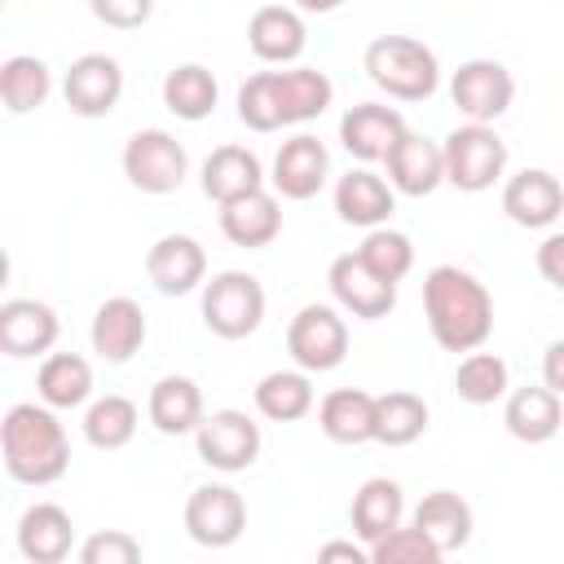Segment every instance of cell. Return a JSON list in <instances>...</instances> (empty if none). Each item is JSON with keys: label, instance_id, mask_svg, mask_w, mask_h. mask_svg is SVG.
<instances>
[{"label": "cell", "instance_id": "cell-1", "mask_svg": "<svg viewBox=\"0 0 564 564\" xmlns=\"http://www.w3.org/2000/svg\"><path fill=\"white\" fill-rule=\"evenodd\" d=\"M423 313L445 352H471L494 335V295L458 264H436L423 278Z\"/></svg>", "mask_w": 564, "mask_h": 564}, {"label": "cell", "instance_id": "cell-2", "mask_svg": "<svg viewBox=\"0 0 564 564\" xmlns=\"http://www.w3.org/2000/svg\"><path fill=\"white\" fill-rule=\"evenodd\" d=\"M330 101H335V84L313 66L260 70L238 88V119L251 132H278L326 115Z\"/></svg>", "mask_w": 564, "mask_h": 564}, {"label": "cell", "instance_id": "cell-3", "mask_svg": "<svg viewBox=\"0 0 564 564\" xmlns=\"http://www.w3.org/2000/svg\"><path fill=\"white\" fill-rule=\"evenodd\" d=\"M0 454H4V471L18 485H53L70 467L66 427L57 423L53 405H35V401H18L4 410Z\"/></svg>", "mask_w": 564, "mask_h": 564}, {"label": "cell", "instance_id": "cell-4", "mask_svg": "<svg viewBox=\"0 0 564 564\" xmlns=\"http://www.w3.org/2000/svg\"><path fill=\"white\" fill-rule=\"evenodd\" d=\"M370 84L397 101H427L441 84V62L436 53L414 40V35H379L366 44L361 57Z\"/></svg>", "mask_w": 564, "mask_h": 564}, {"label": "cell", "instance_id": "cell-5", "mask_svg": "<svg viewBox=\"0 0 564 564\" xmlns=\"http://www.w3.org/2000/svg\"><path fill=\"white\" fill-rule=\"evenodd\" d=\"M264 322V286L256 273L225 269L203 282V326L220 339H247Z\"/></svg>", "mask_w": 564, "mask_h": 564}, {"label": "cell", "instance_id": "cell-6", "mask_svg": "<svg viewBox=\"0 0 564 564\" xmlns=\"http://www.w3.org/2000/svg\"><path fill=\"white\" fill-rule=\"evenodd\" d=\"M441 150H445V181L463 194L489 189L507 167V141L494 132V123L467 119L441 141Z\"/></svg>", "mask_w": 564, "mask_h": 564}, {"label": "cell", "instance_id": "cell-7", "mask_svg": "<svg viewBox=\"0 0 564 564\" xmlns=\"http://www.w3.org/2000/svg\"><path fill=\"white\" fill-rule=\"evenodd\" d=\"M123 176L141 194H172L189 176V154H185V145L172 132L141 128L123 145Z\"/></svg>", "mask_w": 564, "mask_h": 564}, {"label": "cell", "instance_id": "cell-8", "mask_svg": "<svg viewBox=\"0 0 564 564\" xmlns=\"http://www.w3.org/2000/svg\"><path fill=\"white\" fill-rule=\"evenodd\" d=\"M286 352L308 375L335 370L348 357V322L330 304H304L286 326Z\"/></svg>", "mask_w": 564, "mask_h": 564}, {"label": "cell", "instance_id": "cell-9", "mask_svg": "<svg viewBox=\"0 0 564 564\" xmlns=\"http://www.w3.org/2000/svg\"><path fill=\"white\" fill-rule=\"evenodd\" d=\"M449 97L458 106V115H467L471 123H494L498 115L511 110L516 101V79L502 62L494 57H471L454 70L449 79Z\"/></svg>", "mask_w": 564, "mask_h": 564}, {"label": "cell", "instance_id": "cell-10", "mask_svg": "<svg viewBox=\"0 0 564 564\" xmlns=\"http://www.w3.org/2000/svg\"><path fill=\"white\" fill-rule=\"evenodd\" d=\"M194 441H198V458L207 467H216V471H247L260 458V441L264 436H260V423L251 414H242V410H212L198 423Z\"/></svg>", "mask_w": 564, "mask_h": 564}, {"label": "cell", "instance_id": "cell-11", "mask_svg": "<svg viewBox=\"0 0 564 564\" xmlns=\"http://www.w3.org/2000/svg\"><path fill=\"white\" fill-rule=\"evenodd\" d=\"M326 282H330L335 304H339L344 313L361 317V322H379V317H388V313L397 308V282L379 278V273H375L357 251L335 256V260H330Z\"/></svg>", "mask_w": 564, "mask_h": 564}, {"label": "cell", "instance_id": "cell-12", "mask_svg": "<svg viewBox=\"0 0 564 564\" xmlns=\"http://www.w3.org/2000/svg\"><path fill=\"white\" fill-rule=\"evenodd\" d=\"M247 529V502L234 485H198L185 502V533L198 546H234Z\"/></svg>", "mask_w": 564, "mask_h": 564}, {"label": "cell", "instance_id": "cell-13", "mask_svg": "<svg viewBox=\"0 0 564 564\" xmlns=\"http://www.w3.org/2000/svg\"><path fill=\"white\" fill-rule=\"evenodd\" d=\"M62 93H66V106L84 119H101L119 106L123 97V70L110 53H84L70 62L66 79H62Z\"/></svg>", "mask_w": 564, "mask_h": 564}, {"label": "cell", "instance_id": "cell-14", "mask_svg": "<svg viewBox=\"0 0 564 564\" xmlns=\"http://www.w3.org/2000/svg\"><path fill=\"white\" fill-rule=\"evenodd\" d=\"M405 132H410V128H405L401 110H392V106H383V101H357V106L344 110V119H339V141H344V150H348L357 163H383L388 150H392Z\"/></svg>", "mask_w": 564, "mask_h": 564}, {"label": "cell", "instance_id": "cell-15", "mask_svg": "<svg viewBox=\"0 0 564 564\" xmlns=\"http://www.w3.org/2000/svg\"><path fill=\"white\" fill-rule=\"evenodd\" d=\"M326 172H330V154L326 145L313 137V132H295L291 141L278 145L273 154V194L291 198V203H304L313 198L322 185H326Z\"/></svg>", "mask_w": 564, "mask_h": 564}, {"label": "cell", "instance_id": "cell-16", "mask_svg": "<svg viewBox=\"0 0 564 564\" xmlns=\"http://www.w3.org/2000/svg\"><path fill=\"white\" fill-rule=\"evenodd\" d=\"M502 212L520 229H546L564 212V185L546 167H524L502 185Z\"/></svg>", "mask_w": 564, "mask_h": 564}, {"label": "cell", "instance_id": "cell-17", "mask_svg": "<svg viewBox=\"0 0 564 564\" xmlns=\"http://www.w3.org/2000/svg\"><path fill=\"white\" fill-rule=\"evenodd\" d=\"M145 273L163 295H189L207 278V251L189 234H163L145 251Z\"/></svg>", "mask_w": 564, "mask_h": 564}, {"label": "cell", "instance_id": "cell-18", "mask_svg": "<svg viewBox=\"0 0 564 564\" xmlns=\"http://www.w3.org/2000/svg\"><path fill=\"white\" fill-rule=\"evenodd\" d=\"M383 167H388V185H392L397 194L427 198V194L445 181V150H441L436 141H427V137H419V132H405V137L388 150Z\"/></svg>", "mask_w": 564, "mask_h": 564}, {"label": "cell", "instance_id": "cell-19", "mask_svg": "<svg viewBox=\"0 0 564 564\" xmlns=\"http://www.w3.org/2000/svg\"><path fill=\"white\" fill-rule=\"evenodd\" d=\"M335 212L344 225H357V229H379L388 225V216L397 212V189L370 172V167H352L335 181Z\"/></svg>", "mask_w": 564, "mask_h": 564}, {"label": "cell", "instance_id": "cell-20", "mask_svg": "<svg viewBox=\"0 0 564 564\" xmlns=\"http://www.w3.org/2000/svg\"><path fill=\"white\" fill-rule=\"evenodd\" d=\"M57 313L44 300H4L0 304V352L9 357H40L57 344Z\"/></svg>", "mask_w": 564, "mask_h": 564}, {"label": "cell", "instance_id": "cell-21", "mask_svg": "<svg viewBox=\"0 0 564 564\" xmlns=\"http://www.w3.org/2000/svg\"><path fill=\"white\" fill-rule=\"evenodd\" d=\"M141 344H145V313H141V304L128 300V295L101 300L97 313H93V352H97L101 361L119 366V361H128Z\"/></svg>", "mask_w": 564, "mask_h": 564}, {"label": "cell", "instance_id": "cell-22", "mask_svg": "<svg viewBox=\"0 0 564 564\" xmlns=\"http://www.w3.org/2000/svg\"><path fill=\"white\" fill-rule=\"evenodd\" d=\"M75 546V524L70 511L57 502H35L18 520V551L31 564H62Z\"/></svg>", "mask_w": 564, "mask_h": 564}, {"label": "cell", "instance_id": "cell-23", "mask_svg": "<svg viewBox=\"0 0 564 564\" xmlns=\"http://www.w3.org/2000/svg\"><path fill=\"white\" fill-rule=\"evenodd\" d=\"M247 44L260 62H273V66H286L304 53L308 44V31H304V18L286 4H264L251 13L247 22Z\"/></svg>", "mask_w": 564, "mask_h": 564}, {"label": "cell", "instance_id": "cell-24", "mask_svg": "<svg viewBox=\"0 0 564 564\" xmlns=\"http://www.w3.org/2000/svg\"><path fill=\"white\" fill-rule=\"evenodd\" d=\"M264 189V167L256 159V150L247 145H216L207 159H203V194L212 203H234L242 194H256Z\"/></svg>", "mask_w": 564, "mask_h": 564}, {"label": "cell", "instance_id": "cell-25", "mask_svg": "<svg viewBox=\"0 0 564 564\" xmlns=\"http://www.w3.org/2000/svg\"><path fill=\"white\" fill-rule=\"evenodd\" d=\"M220 234H225L234 247H247V251L269 247V242L282 234L278 194L256 189V194H242V198L225 203V207H220Z\"/></svg>", "mask_w": 564, "mask_h": 564}, {"label": "cell", "instance_id": "cell-26", "mask_svg": "<svg viewBox=\"0 0 564 564\" xmlns=\"http://www.w3.org/2000/svg\"><path fill=\"white\" fill-rule=\"evenodd\" d=\"M145 414H150V423H154L163 436H189V432H198V423L207 419V414H203V392H198V383L185 379V375H163V379L150 388Z\"/></svg>", "mask_w": 564, "mask_h": 564}, {"label": "cell", "instance_id": "cell-27", "mask_svg": "<svg viewBox=\"0 0 564 564\" xmlns=\"http://www.w3.org/2000/svg\"><path fill=\"white\" fill-rule=\"evenodd\" d=\"M502 423L516 441L524 445H542L551 441L560 427H564V405H560V392H551L546 383L542 388H516L507 397V410H502Z\"/></svg>", "mask_w": 564, "mask_h": 564}, {"label": "cell", "instance_id": "cell-28", "mask_svg": "<svg viewBox=\"0 0 564 564\" xmlns=\"http://www.w3.org/2000/svg\"><path fill=\"white\" fill-rule=\"evenodd\" d=\"M405 516V498H401V485L388 480V476H370L357 494H352V507H348V520H352V533L366 542V551L392 533Z\"/></svg>", "mask_w": 564, "mask_h": 564}, {"label": "cell", "instance_id": "cell-29", "mask_svg": "<svg viewBox=\"0 0 564 564\" xmlns=\"http://www.w3.org/2000/svg\"><path fill=\"white\" fill-rule=\"evenodd\" d=\"M317 427L335 445H366L375 441V397L361 388H335L317 405Z\"/></svg>", "mask_w": 564, "mask_h": 564}, {"label": "cell", "instance_id": "cell-30", "mask_svg": "<svg viewBox=\"0 0 564 564\" xmlns=\"http://www.w3.org/2000/svg\"><path fill=\"white\" fill-rule=\"evenodd\" d=\"M410 524H419V529L441 546V555H449V551L467 546V538H471V529H476V516H471L467 498H458L454 489H432V494L414 507Z\"/></svg>", "mask_w": 564, "mask_h": 564}, {"label": "cell", "instance_id": "cell-31", "mask_svg": "<svg viewBox=\"0 0 564 564\" xmlns=\"http://www.w3.org/2000/svg\"><path fill=\"white\" fill-rule=\"evenodd\" d=\"M35 392L53 410H75L93 397V366L79 352H48L35 370Z\"/></svg>", "mask_w": 564, "mask_h": 564}, {"label": "cell", "instance_id": "cell-32", "mask_svg": "<svg viewBox=\"0 0 564 564\" xmlns=\"http://www.w3.org/2000/svg\"><path fill=\"white\" fill-rule=\"evenodd\" d=\"M216 97H220L216 75H212L207 66H198V62L172 66L167 79H163V106H167L176 119H185V123L207 119V115L216 110Z\"/></svg>", "mask_w": 564, "mask_h": 564}, {"label": "cell", "instance_id": "cell-33", "mask_svg": "<svg viewBox=\"0 0 564 564\" xmlns=\"http://www.w3.org/2000/svg\"><path fill=\"white\" fill-rule=\"evenodd\" d=\"M48 93H53V75H48L44 57H31V53L4 57V66H0V101H4L9 115H26V110L44 106Z\"/></svg>", "mask_w": 564, "mask_h": 564}, {"label": "cell", "instance_id": "cell-34", "mask_svg": "<svg viewBox=\"0 0 564 564\" xmlns=\"http://www.w3.org/2000/svg\"><path fill=\"white\" fill-rule=\"evenodd\" d=\"M427 432V401L419 392H383L375 397V441L388 449L414 445Z\"/></svg>", "mask_w": 564, "mask_h": 564}, {"label": "cell", "instance_id": "cell-35", "mask_svg": "<svg viewBox=\"0 0 564 564\" xmlns=\"http://www.w3.org/2000/svg\"><path fill=\"white\" fill-rule=\"evenodd\" d=\"M256 410L269 423H295L313 410V383L308 370H273L256 383Z\"/></svg>", "mask_w": 564, "mask_h": 564}, {"label": "cell", "instance_id": "cell-36", "mask_svg": "<svg viewBox=\"0 0 564 564\" xmlns=\"http://www.w3.org/2000/svg\"><path fill=\"white\" fill-rule=\"evenodd\" d=\"M137 423H141L137 405L128 397H119V392H106L84 414V441L93 449H123L137 436Z\"/></svg>", "mask_w": 564, "mask_h": 564}, {"label": "cell", "instance_id": "cell-37", "mask_svg": "<svg viewBox=\"0 0 564 564\" xmlns=\"http://www.w3.org/2000/svg\"><path fill=\"white\" fill-rule=\"evenodd\" d=\"M507 388H511V375H507V361L498 352L471 348L454 370V392L467 405H494L498 397H507Z\"/></svg>", "mask_w": 564, "mask_h": 564}, {"label": "cell", "instance_id": "cell-38", "mask_svg": "<svg viewBox=\"0 0 564 564\" xmlns=\"http://www.w3.org/2000/svg\"><path fill=\"white\" fill-rule=\"evenodd\" d=\"M357 256H361L379 278H388V282H401V278L414 269V242H410L401 229H388V225L370 229V234L361 238Z\"/></svg>", "mask_w": 564, "mask_h": 564}, {"label": "cell", "instance_id": "cell-39", "mask_svg": "<svg viewBox=\"0 0 564 564\" xmlns=\"http://www.w3.org/2000/svg\"><path fill=\"white\" fill-rule=\"evenodd\" d=\"M441 546L419 524H397L370 546V564H436Z\"/></svg>", "mask_w": 564, "mask_h": 564}, {"label": "cell", "instance_id": "cell-40", "mask_svg": "<svg viewBox=\"0 0 564 564\" xmlns=\"http://www.w3.org/2000/svg\"><path fill=\"white\" fill-rule=\"evenodd\" d=\"M137 560H141V542L123 529H101L79 546V564H137Z\"/></svg>", "mask_w": 564, "mask_h": 564}, {"label": "cell", "instance_id": "cell-41", "mask_svg": "<svg viewBox=\"0 0 564 564\" xmlns=\"http://www.w3.org/2000/svg\"><path fill=\"white\" fill-rule=\"evenodd\" d=\"M88 9H93L97 22H106L115 31H137V26L150 22L154 0H88Z\"/></svg>", "mask_w": 564, "mask_h": 564}, {"label": "cell", "instance_id": "cell-42", "mask_svg": "<svg viewBox=\"0 0 564 564\" xmlns=\"http://www.w3.org/2000/svg\"><path fill=\"white\" fill-rule=\"evenodd\" d=\"M538 273H542L555 291H564V234L542 238V247H538Z\"/></svg>", "mask_w": 564, "mask_h": 564}, {"label": "cell", "instance_id": "cell-43", "mask_svg": "<svg viewBox=\"0 0 564 564\" xmlns=\"http://www.w3.org/2000/svg\"><path fill=\"white\" fill-rule=\"evenodd\" d=\"M542 383L564 397V339H555L546 348V357H542Z\"/></svg>", "mask_w": 564, "mask_h": 564}, {"label": "cell", "instance_id": "cell-44", "mask_svg": "<svg viewBox=\"0 0 564 564\" xmlns=\"http://www.w3.org/2000/svg\"><path fill=\"white\" fill-rule=\"evenodd\" d=\"M317 560H352V564H361V560H370V551H361L357 542H326L317 551Z\"/></svg>", "mask_w": 564, "mask_h": 564}, {"label": "cell", "instance_id": "cell-45", "mask_svg": "<svg viewBox=\"0 0 564 564\" xmlns=\"http://www.w3.org/2000/svg\"><path fill=\"white\" fill-rule=\"evenodd\" d=\"M304 13H330V9H339L344 0H295Z\"/></svg>", "mask_w": 564, "mask_h": 564}]
</instances>
